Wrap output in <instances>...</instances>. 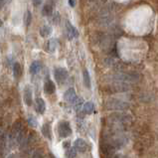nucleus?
<instances>
[{"mask_svg": "<svg viewBox=\"0 0 158 158\" xmlns=\"http://www.w3.org/2000/svg\"><path fill=\"white\" fill-rule=\"evenodd\" d=\"M44 92L47 94H53L56 92V85L54 84L53 81L47 80L44 84Z\"/></svg>", "mask_w": 158, "mask_h": 158, "instance_id": "9b49d317", "label": "nucleus"}, {"mask_svg": "<svg viewBox=\"0 0 158 158\" xmlns=\"http://www.w3.org/2000/svg\"><path fill=\"white\" fill-rule=\"evenodd\" d=\"M24 102L26 103V106H32L33 103V92H32V88L30 87L29 85H25L24 88Z\"/></svg>", "mask_w": 158, "mask_h": 158, "instance_id": "0eeeda50", "label": "nucleus"}, {"mask_svg": "<svg viewBox=\"0 0 158 158\" xmlns=\"http://www.w3.org/2000/svg\"><path fill=\"white\" fill-rule=\"evenodd\" d=\"M33 2V5L35 7H38L39 5H41V3L43 2V0H32Z\"/></svg>", "mask_w": 158, "mask_h": 158, "instance_id": "393cba45", "label": "nucleus"}, {"mask_svg": "<svg viewBox=\"0 0 158 158\" xmlns=\"http://www.w3.org/2000/svg\"><path fill=\"white\" fill-rule=\"evenodd\" d=\"M53 22H54V24H58L59 22H60V15H59V13H56L55 16H54Z\"/></svg>", "mask_w": 158, "mask_h": 158, "instance_id": "b1692460", "label": "nucleus"}, {"mask_svg": "<svg viewBox=\"0 0 158 158\" xmlns=\"http://www.w3.org/2000/svg\"><path fill=\"white\" fill-rule=\"evenodd\" d=\"M6 158H18V155L16 153H11V154H9Z\"/></svg>", "mask_w": 158, "mask_h": 158, "instance_id": "a878e982", "label": "nucleus"}, {"mask_svg": "<svg viewBox=\"0 0 158 158\" xmlns=\"http://www.w3.org/2000/svg\"><path fill=\"white\" fill-rule=\"evenodd\" d=\"M27 121H28V124L31 126V127H37L38 121H37V119H36V117H35V116L30 115V116L28 117V119H27Z\"/></svg>", "mask_w": 158, "mask_h": 158, "instance_id": "5701e85b", "label": "nucleus"}, {"mask_svg": "<svg viewBox=\"0 0 158 158\" xmlns=\"http://www.w3.org/2000/svg\"><path fill=\"white\" fill-rule=\"evenodd\" d=\"M3 1H4V3H5V4H8V3H10L12 0H3Z\"/></svg>", "mask_w": 158, "mask_h": 158, "instance_id": "c756f323", "label": "nucleus"}, {"mask_svg": "<svg viewBox=\"0 0 158 158\" xmlns=\"http://www.w3.org/2000/svg\"><path fill=\"white\" fill-rule=\"evenodd\" d=\"M33 158H42V156H41V154H39V153H35Z\"/></svg>", "mask_w": 158, "mask_h": 158, "instance_id": "cd10ccee", "label": "nucleus"}, {"mask_svg": "<svg viewBox=\"0 0 158 158\" xmlns=\"http://www.w3.org/2000/svg\"><path fill=\"white\" fill-rule=\"evenodd\" d=\"M69 146V142H66V143H64V147H68Z\"/></svg>", "mask_w": 158, "mask_h": 158, "instance_id": "7c9ffc66", "label": "nucleus"}, {"mask_svg": "<svg viewBox=\"0 0 158 158\" xmlns=\"http://www.w3.org/2000/svg\"><path fill=\"white\" fill-rule=\"evenodd\" d=\"M66 31H67V36L68 38L70 40H73L75 38H77L79 36V32L78 30L75 26H73L71 24L70 21H67L66 22Z\"/></svg>", "mask_w": 158, "mask_h": 158, "instance_id": "423d86ee", "label": "nucleus"}, {"mask_svg": "<svg viewBox=\"0 0 158 158\" xmlns=\"http://www.w3.org/2000/svg\"><path fill=\"white\" fill-rule=\"evenodd\" d=\"M41 132L44 137H46L49 140L52 139V129H51L50 123H44L41 128Z\"/></svg>", "mask_w": 158, "mask_h": 158, "instance_id": "f8f14e48", "label": "nucleus"}, {"mask_svg": "<svg viewBox=\"0 0 158 158\" xmlns=\"http://www.w3.org/2000/svg\"><path fill=\"white\" fill-rule=\"evenodd\" d=\"M22 140H23V126L21 123L17 121L13 125L10 135H9V143L11 144V146H16L20 144Z\"/></svg>", "mask_w": 158, "mask_h": 158, "instance_id": "f03ea898", "label": "nucleus"}, {"mask_svg": "<svg viewBox=\"0 0 158 158\" xmlns=\"http://www.w3.org/2000/svg\"><path fill=\"white\" fill-rule=\"evenodd\" d=\"M105 107L107 110L114 111H123L129 108V103L124 101L118 100V98H110L105 102Z\"/></svg>", "mask_w": 158, "mask_h": 158, "instance_id": "7ed1b4c3", "label": "nucleus"}, {"mask_svg": "<svg viewBox=\"0 0 158 158\" xmlns=\"http://www.w3.org/2000/svg\"><path fill=\"white\" fill-rule=\"evenodd\" d=\"M77 98H78V96H77L74 88H70L69 89H67L64 94V100L68 102L72 103V105H73Z\"/></svg>", "mask_w": 158, "mask_h": 158, "instance_id": "6e6552de", "label": "nucleus"}, {"mask_svg": "<svg viewBox=\"0 0 158 158\" xmlns=\"http://www.w3.org/2000/svg\"><path fill=\"white\" fill-rule=\"evenodd\" d=\"M58 48V40L57 39H50L47 43V51L49 53H54Z\"/></svg>", "mask_w": 158, "mask_h": 158, "instance_id": "ddd939ff", "label": "nucleus"}, {"mask_svg": "<svg viewBox=\"0 0 158 158\" xmlns=\"http://www.w3.org/2000/svg\"><path fill=\"white\" fill-rule=\"evenodd\" d=\"M53 32V29L51 26L49 25H44L41 29H40V35L42 36L43 38H48Z\"/></svg>", "mask_w": 158, "mask_h": 158, "instance_id": "f3484780", "label": "nucleus"}, {"mask_svg": "<svg viewBox=\"0 0 158 158\" xmlns=\"http://www.w3.org/2000/svg\"><path fill=\"white\" fill-rule=\"evenodd\" d=\"M74 147L76 148V150L78 152L84 153L85 150H87L88 144L83 138H78V139H76L75 142H74Z\"/></svg>", "mask_w": 158, "mask_h": 158, "instance_id": "1a4fd4ad", "label": "nucleus"}, {"mask_svg": "<svg viewBox=\"0 0 158 158\" xmlns=\"http://www.w3.org/2000/svg\"><path fill=\"white\" fill-rule=\"evenodd\" d=\"M5 5V3H4L3 0H0V9H2V7Z\"/></svg>", "mask_w": 158, "mask_h": 158, "instance_id": "c85d7f7f", "label": "nucleus"}, {"mask_svg": "<svg viewBox=\"0 0 158 158\" xmlns=\"http://www.w3.org/2000/svg\"><path fill=\"white\" fill-rule=\"evenodd\" d=\"M83 103H84V101L82 100V98H78L77 100L74 102V103H73V106H74V108H75V110H77V111H79L80 110H81V106H83Z\"/></svg>", "mask_w": 158, "mask_h": 158, "instance_id": "4be33fe9", "label": "nucleus"}, {"mask_svg": "<svg viewBox=\"0 0 158 158\" xmlns=\"http://www.w3.org/2000/svg\"><path fill=\"white\" fill-rule=\"evenodd\" d=\"M58 133L59 136L62 138H67L72 134V127L71 124L68 121H61L58 124Z\"/></svg>", "mask_w": 158, "mask_h": 158, "instance_id": "20e7f679", "label": "nucleus"}, {"mask_svg": "<svg viewBox=\"0 0 158 158\" xmlns=\"http://www.w3.org/2000/svg\"><path fill=\"white\" fill-rule=\"evenodd\" d=\"M54 77H55V80L57 81V83L62 84L68 79L69 73H68V71L65 68H56L55 71H54Z\"/></svg>", "mask_w": 158, "mask_h": 158, "instance_id": "39448f33", "label": "nucleus"}, {"mask_svg": "<svg viewBox=\"0 0 158 158\" xmlns=\"http://www.w3.org/2000/svg\"><path fill=\"white\" fill-rule=\"evenodd\" d=\"M31 21H32V14L29 10H27L24 15V23L26 26H29L31 24Z\"/></svg>", "mask_w": 158, "mask_h": 158, "instance_id": "412c9836", "label": "nucleus"}, {"mask_svg": "<svg viewBox=\"0 0 158 158\" xmlns=\"http://www.w3.org/2000/svg\"><path fill=\"white\" fill-rule=\"evenodd\" d=\"M69 4L72 6V7H74L75 6V4H76V2H75V0H69Z\"/></svg>", "mask_w": 158, "mask_h": 158, "instance_id": "bb28decb", "label": "nucleus"}, {"mask_svg": "<svg viewBox=\"0 0 158 158\" xmlns=\"http://www.w3.org/2000/svg\"><path fill=\"white\" fill-rule=\"evenodd\" d=\"M53 14V7L50 4H46L44 5L43 9H42V15L45 17H48V16H51Z\"/></svg>", "mask_w": 158, "mask_h": 158, "instance_id": "6ab92c4d", "label": "nucleus"}, {"mask_svg": "<svg viewBox=\"0 0 158 158\" xmlns=\"http://www.w3.org/2000/svg\"><path fill=\"white\" fill-rule=\"evenodd\" d=\"M83 80H84V85L87 89L92 88V82H91V76L88 70H84L83 72Z\"/></svg>", "mask_w": 158, "mask_h": 158, "instance_id": "dca6fc26", "label": "nucleus"}, {"mask_svg": "<svg viewBox=\"0 0 158 158\" xmlns=\"http://www.w3.org/2000/svg\"><path fill=\"white\" fill-rule=\"evenodd\" d=\"M2 25H3V22H2L1 19H0V27H2Z\"/></svg>", "mask_w": 158, "mask_h": 158, "instance_id": "2f4dec72", "label": "nucleus"}, {"mask_svg": "<svg viewBox=\"0 0 158 158\" xmlns=\"http://www.w3.org/2000/svg\"><path fill=\"white\" fill-rule=\"evenodd\" d=\"M77 151L75 147H70L69 149L66 151V157L67 158H75L77 156Z\"/></svg>", "mask_w": 158, "mask_h": 158, "instance_id": "aec40b11", "label": "nucleus"}, {"mask_svg": "<svg viewBox=\"0 0 158 158\" xmlns=\"http://www.w3.org/2000/svg\"><path fill=\"white\" fill-rule=\"evenodd\" d=\"M42 69V64L39 61H34L30 66V73L32 75L38 74Z\"/></svg>", "mask_w": 158, "mask_h": 158, "instance_id": "4468645a", "label": "nucleus"}, {"mask_svg": "<svg viewBox=\"0 0 158 158\" xmlns=\"http://www.w3.org/2000/svg\"><path fill=\"white\" fill-rule=\"evenodd\" d=\"M35 108H36V111L38 112L40 114H43L45 110H46V103H45V101L41 98H36L35 101Z\"/></svg>", "mask_w": 158, "mask_h": 158, "instance_id": "9d476101", "label": "nucleus"}, {"mask_svg": "<svg viewBox=\"0 0 158 158\" xmlns=\"http://www.w3.org/2000/svg\"><path fill=\"white\" fill-rule=\"evenodd\" d=\"M131 121V116L123 112H114L108 115V124L112 132H123L125 126Z\"/></svg>", "mask_w": 158, "mask_h": 158, "instance_id": "f257e3e1", "label": "nucleus"}, {"mask_svg": "<svg viewBox=\"0 0 158 158\" xmlns=\"http://www.w3.org/2000/svg\"><path fill=\"white\" fill-rule=\"evenodd\" d=\"M83 111L85 114H92L94 111V103L92 102H87L84 103V107H83Z\"/></svg>", "mask_w": 158, "mask_h": 158, "instance_id": "2eb2a0df", "label": "nucleus"}, {"mask_svg": "<svg viewBox=\"0 0 158 158\" xmlns=\"http://www.w3.org/2000/svg\"><path fill=\"white\" fill-rule=\"evenodd\" d=\"M22 75V68L21 65L18 62H15L13 65V76L15 79H19Z\"/></svg>", "mask_w": 158, "mask_h": 158, "instance_id": "a211bd4d", "label": "nucleus"}]
</instances>
